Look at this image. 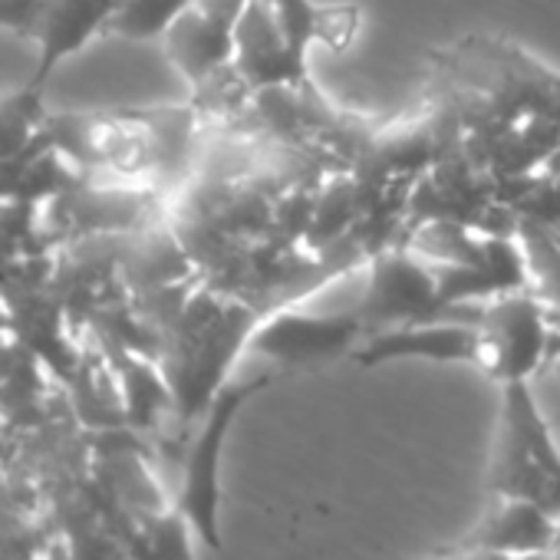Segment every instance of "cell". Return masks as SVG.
I'll return each instance as SVG.
<instances>
[{
	"instance_id": "ba28073f",
	"label": "cell",
	"mask_w": 560,
	"mask_h": 560,
	"mask_svg": "<svg viewBox=\"0 0 560 560\" xmlns=\"http://www.w3.org/2000/svg\"><path fill=\"white\" fill-rule=\"evenodd\" d=\"M250 0H198L162 37L172 67L195 86H208L234 67L237 24Z\"/></svg>"
},
{
	"instance_id": "52a82bcc",
	"label": "cell",
	"mask_w": 560,
	"mask_h": 560,
	"mask_svg": "<svg viewBox=\"0 0 560 560\" xmlns=\"http://www.w3.org/2000/svg\"><path fill=\"white\" fill-rule=\"evenodd\" d=\"M366 334L357 311L350 314H301V311H277L267 320H257L247 347L257 357H267L280 366H320L340 357H353L360 337Z\"/></svg>"
},
{
	"instance_id": "7a4b0ae2",
	"label": "cell",
	"mask_w": 560,
	"mask_h": 560,
	"mask_svg": "<svg viewBox=\"0 0 560 560\" xmlns=\"http://www.w3.org/2000/svg\"><path fill=\"white\" fill-rule=\"evenodd\" d=\"M435 63L445 80L485 100V116L498 129L511 132L517 119L560 126V73L544 70L508 44L468 37L445 57H435Z\"/></svg>"
},
{
	"instance_id": "6da1fadb",
	"label": "cell",
	"mask_w": 560,
	"mask_h": 560,
	"mask_svg": "<svg viewBox=\"0 0 560 560\" xmlns=\"http://www.w3.org/2000/svg\"><path fill=\"white\" fill-rule=\"evenodd\" d=\"M257 314L244 304L198 294L182 304L172 320L168 386L185 419L205 416L214 396L228 386L234 357L247 347Z\"/></svg>"
},
{
	"instance_id": "e0dca14e",
	"label": "cell",
	"mask_w": 560,
	"mask_h": 560,
	"mask_svg": "<svg viewBox=\"0 0 560 560\" xmlns=\"http://www.w3.org/2000/svg\"><path fill=\"white\" fill-rule=\"evenodd\" d=\"M544 165H547V175H553V178H560V145H557V149L550 152V159H547Z\"/></svg>"
},
{
	"instance_id": "4fadbf2b",
	"label": "cell",
	"mask_w": 560,
	"mask_h": 560,
	"mask_svg": "<svg viewBox=\"0 0 560 560\" xmlns=\"http://www.w3.org/2000/svg\"><path fill=\"white\" fill-rule=\"evenodd\" d=\"M273 18L280 34L301 54L311 57L314 47L347 50L360 31V8L357 4H311V0H277Z\"/></svg>"
},
{
	"instance_id": "ac0fdd59",
	"label": "cell",
	"mask_w": 560,
	"mask_h": 560,
	"mask_svg": "<svg viewBox=\"0 0 560 560\" xmlns=\"http://www.w3.org/2000/svg\"><path fill=\"white\" fill-rule=\"evenodd\" d=\"M254 4H267V8H273V4H277V0H254Z\"/></svg>"
},
{
	"instance_id": "8fae6325",
	"label": "cell",
	"mask_w": 560,
	"mask_h": 560,
	"mask_svg": "<svg viewBox=\"0 0 560 560\" xmlns=\"http://www.w3.org/2000/svg\"><path fill=\"white\" fill-rule=\"evenodd\" d=\"M122 0H47L44 21L37 27V67L27 80L34 93L47 90V80L57 73V67L70 57H77L93 37L109 34V24Z\"/></svg>"
},
{
	"instance_id": "9a60e30c",
	"label": "cell",
	"mask_w": 560,
	"mask_h": 560,
	"mask_svg": "<svg viewBox=\"0 0 560 560\" xmlns=\"http://www.w3.org/2000/svg\"><path fill=\"white\" fill-rule=\"evenodd\" d=\"M47 0H0V31H11L18 37L34 40L44 21Z\"/></svg>"
},
{
	"instance_id": "3957f363",
	"label": "cell",
	"mask_w": 560,
	"mask_h": 560,
	"mask_svg": "<svg viewBox=\"0 0 560 560\" xmlns=\"http://www.w3.org/2000/svg\"><path fill=\"white\" fill-rule=\"evenodd\" d=\"M488 485L494 498L534 501L560 521V448L527 383L501 386V432Z\"/></svg>"
},
{
	"instance_id": "8992f818",
	"label": "cell",
	"mask_w": 560,
	"mask_h": 560,
	"mask_svg": "<svg viewBox=\"0 0 560 560\" xmlns=\"http://www.w3.org/2000/svg\"><path fill=\"white\" fill-rule=\"evenodd\" d=\"M270 386V376H254L244 383H228L214 402L205 412L201 432L191 445V455L185 462V481H182V514L191 521L198 537L211 547L221 550V530H218V504H221V455L228 442V429L234 416L244 409L247 399H254L260 389Z\"/></svg>"
},
{
	"instance_id": "5b68a950",
	"label": "cell",
	"mask_w": 560,
	"mask_h": 560,
	"mask_svg": "<svg viewBox=\"0 0 560 560\" xmlns=\"http://www.w3.org/2000/svg\"><path fill=\"white\" fill-rule=\"evenodd\" d=\"M481 366L501 383H527L547 360L553 337L547 301L537 291L494 298L481 307Z\"/></svg>"
},
{
	"instance_id": "5bb4252c",
	"label": "cell",
	"mask_w": 560,
	"mask_h": 560,
	"mask_svg": "<svg viewBox=\"0 0 560 560\" xmlns=\"http://www.w3.org/2000/svg\"><path fill=\"white\" fill-rule=\"evenodd\" d=\"M195 4L198 0H122V8L109 24V34L132 44H152V40L162 44L172 24Z\"/></svg>"
},
{
	"instance_id": "30bf717a",
	"label": "cell",
	"mask_w": 560,
	"mask_h": 560,
	"mask_svg": "<svg viewBox=\"0 0 560 560\" xmlns=\"http://www.w3.org/2000/svg\"><path fill=\"white\" fill-rule=\"evenodd\" d=\"M234 73L247 90H307V57H301L288 37L280 34L273 8L247 4L237 24V47H234Z\"/></svg>"
},
{
	"instance_id": "7c38bea8",
	"label": "cell",
	"mask_w": 560,
	"mask_h": 560,
	"mask_svg": "<svg viewBox=\"0 0 560 560\" xmlns=\"http://www.w3.org/2000/svg\"><path fill=\"white\" fill-rule=\"evenodd\" d=\"M560 521L534 501L498 498L485 521L458 544L465 550H491L508 557H547L557 547Z\"/></svg>"
},
{
	"instance_id": "2e32d148",
	"label": "cell",
	"mask_w": 560,
	"mask_h": 560,
	"mask_svg": "<svg viewBox=\"0 0 560 560\" xmlns=\"http://www.w3.org/2000/svg\"><path fill=\"white\" fill-rule=\"evenodd\" d=\"M425 560H478V553H475V550H465V547H452V550L429 553Z\"/></svg>"
},
{
	"instance_id": "277c9868",
	"label": "cell",
	"mask_w": 560,
	"mask_h": 560,
	"mask_svg": "<svg viewBox=\"0 0 560 560\" xmlns=\"http://www.w3.org/2000/svg\"><path fill=\"white\" fill-rule=\"evenodd\" d=\"M366 334L406 327V324H429V320H475L481 307H452L439 294L435 267L422 264L409 250H383L373 260L370 284L357 307Z\"/></svg>"
},
{
	"instance_id": "9c48e42d",
	"label": "cell",
	"mask_w": 560,
	"mask_h": 560,
	"mask_svg": "<svg viewBox=\"0 0 560 560\" xmlns=\"http://www.w3.org/2000/svg\"><path fill=\"white\" fill-rule=\"evenodd\" d=\"M481 330L475 320H429L370 334L357 350L353 363L370 370L393 360H432V363H478L481 366Z\"/></svg>"
}]
</instances>
